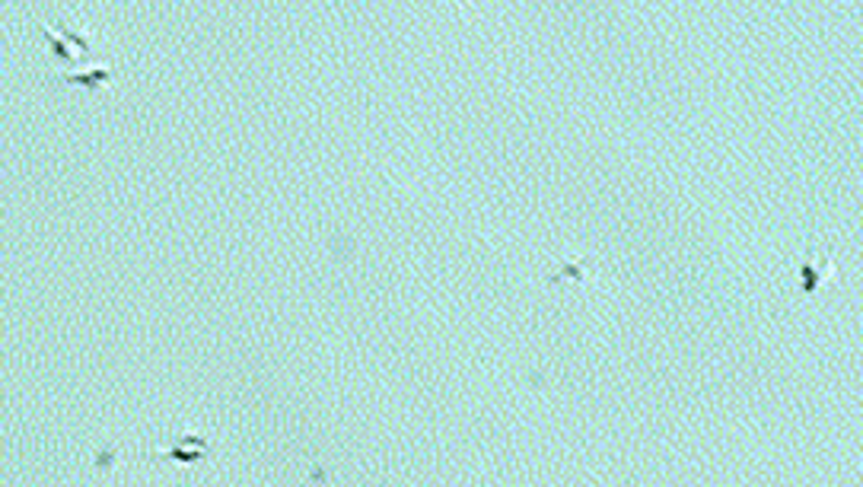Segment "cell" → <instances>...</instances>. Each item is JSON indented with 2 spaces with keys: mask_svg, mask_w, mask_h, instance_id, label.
<instances>
[{
  "mask_svg": "<svg viewBox=\"0 0 863 487\" xmlns=\"http://www.w3.org/2000/svg\"><path fill=\"white\" fill-rule=\"evenodd\" d=\"M58 80L67 83V86H83V90L96 93L99 86H109L115 80V71H109V67H93V71H86V74H67V77H58Z\"/></svg>",
  "mask_w": 863,
  "mask_h": 487,
  "instance_id": "7a4b0ae2",
  "label": "cell"
},
{
  "mask_svg": "<svg viewBox=\"0 0 863 487\" xmlns=\"http://www.w3.org/2000/svg\"><path fill=\"white\" fill-rule=\"evenodd\" d=\"M832 274H835V249L828 246H819V242L813 239V242H806V249H803V255H800V265H797V290H800V297L803 300H809V297H816V293L832 281Z\"/></svg>",
  "mask_w": 863,
  "mask_h": 487,
  "instance_id": "6da1fadb",
  "label": "cell"
}]
</instances>
